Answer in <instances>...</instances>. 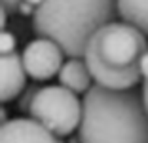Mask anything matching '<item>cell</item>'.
<instances>
[{"label": "cell", "instance_id": "obj_1", "mask_svg": "<svg viewBox=\"0 0 148 143\" xmlns=\"http://www.w3.org/2000/svg\"><path fill=\"white\" fill-rule=\"evenodd\" d=\"M78 143H148V109L143 90L93 84L82 99Z\"/></svg>", "mask_w": 148, "mask_h": 143}, {"label": "cell", "instance_id": "obj_2", "mask_svg": "<svg viewBox=\"0 0 148 143\" xmlns=\"http://www.w3.org/2000/svg\"><path fill=\"white\" fill-rule=\"evenodd\" d=\"M148 52V38L125 21H112L93 33L86 46V59L93 82L112 90H131L143 84L140 61Z\"/></svg>", "mask_w": 148, "mask_h": 143}, {"label": "cell", "instance_id": "obj_3", "mask_svg": "<svg viewBox=\"0 0 148 143\" xmlns=\"http://www.w3.org/2000/svg\"><path fill=\"white\" fill-rule=\"evenodd\" d=\"M120 17L118 0H42L32 13L36 36L55 40L66 57H84L95 31Z\"/></svg>", "mask_w": 148, "mask_h": 143}, {"label": "cell", "instance_id": "obj_4", "mask_svg": "<svg viewBox=\"0 0 148 143\" xmlns=\"http://www.w3.org/2000/svg\"><path fill=\"white\" fill-rule=\"evenodd\" d=\"M82 99L78 94L65 86H42L36 92L29 109V117L38 120L59 137H66L80 128Z\"/></svg>", "mask_w": 148, "mask_h": 143}, {"label": "cell", "instance_id": "obj_5", "mask_svg": "<svg viewBox=\"0 0 148 143\" xmlns=\"http://www.w3.org/2000/svg\"><path fill=\"white\" fill-rule=\"evenodd\" d=\"M21 56L29 76L34 82H46L59 74L66 53L55 40L46 38V36H36L23 48Z\"/></svg>", "mask_w": 148, "mask_h": 143}, {"label": "cell", "instance_id": "obj_6", "mask_svg": "<svg viewBox=\"0 0 148 143\" xmlns=\"http://www.w3.org/2000/svg\"><path fill=\"white\" fill-rule=\"evenodd\" d=\"M0 143H65L32 117H19L2 122Z\"/></svg>", "mask_w": 148, "mask_h": 143}, {"label": "cell", "instance_id": "obj_7", "mask_svg": "<svg viewBox=\"0 0 148 143\" xmlns=\"http://www.w3.org/2000/svg\"><path fill=\"white\" fill-rule=\"evenodd\" d=\"M0 74H2V84H0L2 103H10V101L17 99L25 90L27 76H29L21 53L12 52L0 57Z\"/></svg>", "mask_w": 148, "mask_h": 143}, {"label": "cell", "instance_id": "obj_8", "mask_svg": "<svg viewBox=\"0 0 148 143\" xmlns=\"http://www.w3.org/2000/svg\"><path fill=\"white\" fill-rule=\"evenodd\" d=\"M57 78H59L61 86L69 88V90L76 92V94H86L95 84L91 73H89V67H87L84 57H69L63 63Z\"/></svg>", "mask_w": 148, "mask_h": 143}, {"label": "cell", "instance_id": "obj_9", "mask_svg": "<svg viewBox=\"0 0 148 143\" xmlns=\"http://www.w3.org/2000/svg\"><path fill=\"white\" fill-rule=\"evenodd\" d=\"M122 21L137 27L148 38V0H118Z\"/></svg>", "mask_w": 148, "mask_h": 143}, {"label": "cell", "instance_id": "obj_10", "mask_svg": "<svg viewBox=\"0 0 148 143\" xmlns=\"http://www.w3.org/2000/svg\"><path fill=\"white\" fill-rule=\"evenodd\" d=\"M40 88H42V86H38V84L34 82V84H31V86H27L25 90H23V94L17 97V107H19V111H21V113H29L31 103H32L36 92H38Z\"/></svg>", "mask_w": 148, "mask_h": 143}, {"label": "cell", "instance_id": "obj_11", "mask_svg": "<svg viewBox=\"0 0 148 143\" xmlns=\"http://www.w3.org/2000/svg\"><path fill=\"white\" fill-rule=\"evenodd\" d=\"M15 46H17V40H15L13 33H10L8 29H4L2 35H0V52H2V56L15 52Z\"/></svg>", "mask_w": 148, "mask_h": 143}, {"label": "cell", "instance_id": "obj_12", "mask_svg": "<svg viewBox=\"0 0 148 143\" xmlns=\"http://www.w3.org/2000/svg\"><path fill=\"white\" fill-rule=\"evenodd\" d=\"M21 2H23V0H2V8H6L10 13H17Z\"/></svg>", "mask_w": 148, "mask_h": 143}, {"label": "cell", "instance_id": "obj_13", "mask_svg": "<svg viewBox=\"0 0 148 143\" xmlns=\"http://www.w3.org/2000/svg\"><path fill=\"white\" fill-rule=\"evenodd\" d=\"M140 73H143V82H148V52L140 61Z\"/></svg>", "mask_w": 148, "mask_h": 143}, {"label": "cell", "instance_id": "obj_14", "mask_svg": "<svg viewBox=\"0 0 148 143\" xmlns=\"http://www.w3.org/2000/svg\"><path fill=\"white\" fill-rule=\"evenodd\" d=\"M140 90H143V95H144V103H146V109H148V82H143V86H140Z\"/></svg>", "mask_w": 148, "mask_h": 143}, {"label": "cell", "instance_id": "obj_15", "mask_svg": "<svg viewBox=\"0 0 148 143\" xmlns=\"http://www.w3.org/2000/svg\"><path fill=\"white\" fill-rule=\"evenodd\" d=\"M8 120V115H6V107H2V122Z\"/></svg>", "mask_w": 148, "mask_h": 143}]
</instances>
